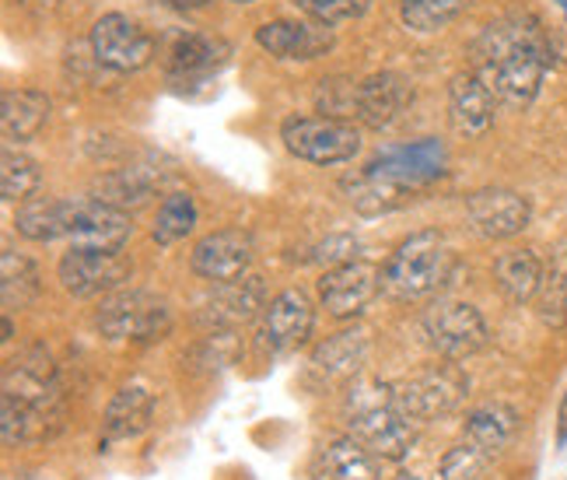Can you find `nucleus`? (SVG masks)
<instances>
[{
	"mask_svg": "<svg viewBox=\"0 0 567 480\" xmlns=\"http://www.w3.org/2000/svg\"><path fill=\"white\" fill-rule=\"evenodd\" d=\"M0 435H4L8 446L39 442L50 435V418L39 413L35 407L14 400L11 392H0Z\"/></svg>",
	"mask_w": 567,
	"mask_h": 480,
	"instance_id": "nucleus-33",
	"label": "nucleus"
},
{
	"mask_svg": "<svg viewBox=\"0 0 567 480\" xmlns=\"http://www.w3.org/2000/svg\"><path fill=\"white\" fill-rule=\"evenodd\" d=\"M14 340V323H11V313L4 316V344H11Z\"/></svg>",
	"mask_w": 567,
	"mask_h": 480,
	"instance_id": "nucleus-43",
	"label": "nucleus"
},
{
	"mask_svg": "<svg viewBox=\"0 0 567 480\" xmlns=\"http://www.w3.org/2000/svg\"><path fill=\"white\" fill-rule=\"evenodd\" d=\"M155 421V392L141 379L120 386V392L105 407V442L113 439H137Z\"/></svg>",
	"mask_w": 567,
	"mask_h": 480,
	"instance_id": "nucleus-26",
	"label": "nucleus"
},
{
	"mask_svg": "<svg viewBox=\"0 0 567 480\" xmlns=\"http://www.w3.org/2000/svg\"><path fill=\"white\" fill-rule=\"evenodd\" d=\"M217 292L200 305L196 323L207 326V330H235V326L249 323L259 309H267V295H264V280L259 277H238L228 285H214Z\"/></svg>",
	"mask_w": 567,
	"mask_h": 480,
	"instance_id": "nucleus-19",
	"label": "nucleus"
},
{
	"mask_svg": "<svg viewBox=\"0 0 567 480\" xmlns=\"http://www.w3.org/2000/svg\"><path fill=\"white\" fill-rule=\"evenodd\" d=\"M536 316L550 326V330H564L567 326V246H560L547 270H543V285L536 292Z\"/></svg>",
	"mask_w": 567,
	"mask_h": 480,
	"instance_id": "nucleus-32",
	"label": "nucleus"
},
{
	"mask_svg": "<svg viewBox=\"0 0 567 480\" xmlns=\"http://www.w3.org/2000/svg\"><path fill=\"white\" fill-rule=\"evenodd\" d=\"M487 467H491V456L463 439L460 446H452L442 456V480H484Z\"/></svg>",
	"mask_w": 567,
	"mask_h": 480,
	"instance_id": "nucleus-38",
	"label": "nucleus"
},
{
	"mask_svg": "<svg viewBox=\"0 0 567 480\" xmlns=\"http://www.w3.org/2000/svg\"><path fill=\"white\" fill-rule=\"evenodd\" d=\"M74 196H29L14 214V228L32 243H56L71 235Z\"/></svg>",
	"mask_w": 567,
	"mask_h": 480,
	"instance_id": "nucleus-27",
	"label": "nucleus"
},
{
	"mask_svg": "<svg viewBox=\"0 0 567 480\" xmlns=\"http://www.w3.org/2000/svg\"><path fill=\"white\" fill-rule=\"evenodd\" d=\"M361 243L354 235H347V232H337V235H326L319 246H312L309 253V264L316 267H326V270H333L340 264H351V259H361Z\"/></svg>",
	"mask_w": 567,
	"mask_h": 480,
	"instance_id": "nucleus-40",
	"label": "nucleus"
},
{
	"mask_svg": "<svg viewBox=\"0 0 567 480\" xmlns=\"http://www.w3.org/2000/svg\"><path fill=\"white\" fill-rule=\"evenodd\" d=\"M515 431H518V413L508 404H484V407L470 410L463 439L476 449H484L494 460V456H501L512 446Z\"/></svg>",
	"mask_w": 567,
	"mask_h": 480,
	"instance_id": "nucleus-29",
	"label": "nucleus"
},
{
	"mask_svg": "<svg viewBox=\"0 0 567 480\" xmlns=\"http://www.w3.org/2000/svg\"><path fill=\"white\" fill-rule=\"evenodd\" d=\"M95 323L109 340H162L172 330V309L147 292H120L102 302Z\"/></svg>",
	"mask_w": 567,
	"mask_h": 480,
	"instance_id": "nucleus-7",
	"label": "nucleus"
},
{
	"mask_svg": "<svg viewBox=\"0 0 567 480\" xmlns=\"http://www.w3.org/2000/svg\"><path fill=\"white\" fill-rule=\"evenodd\" d=\"M497 116V95L473 71L455 74L449 84V120L455 134L484 137Z\"/></svg>",
	"mask_w": 567,
	"mask_h": 480,
	"instance_id": "nucleus-20",
	"label": "nucleus"
},
{
	"mask_svg": "<svg viewBox=\"0 0 567 480\" xmlns=\"http://www.w3.org/2000/svg\"><path fill=\"white\" fill-rule=\"evenodd\" d=\"M291 4L312 21H322V25H343V21H358L372 0H291Z\"/></svg>",
	"mask_w": 567,
	"mask_h": 480,
	"instance_id": "nucleus-39",
	"label": "nucleus"
},
{
	"mask_svg": "<svg viewBox=\"0 0 567 480\" xmlns=\"http://www.w3.org/2000/svg\"><path fill=\"white\" fill-rule=\"evenodd\" d=\"M340 190L347 193V204H351L364 217H379V214H389V211H400V207H406L413 201V193H417V190L403 186L400 180L385 176V172L375 168V165H364L361 172H354V176H347L340 183Z\"/></svg>",
	"mask_w": 567,
	"mask_h": 480,
	"instance_id": "nucleus-21",
	"label": "nucleus"
},
{
	"mask_svg": "<svg viewBox=\"0 0 567 480\" xmlns=\"http://www.w3.org/2000/svg\"><path fill=\"white\" fill-rule=\"evenodd\" d=\"M42 172L39 162H32L29 155H21L14 147H4V159H0V196L8 204L29 201V196L39 190Z\"/></svg>",
	"mask_w": 567,
	"mask_h": 480,
	"instance_id": "nucleus-36",
	"label": "nucleus"
},
{
	"mask_svg": "<svg viewBox=\"0 0 567 480\" xmlns=\"http://www.w3.org/2000/svg\"><path fill=\"white\" fill-rule=\"evenodd\" d=\"M158 186V176L151 168H120V172H109L95 183V201L102 204H113L120 211L126 207H141L151 201V193Z\"/></svg>",
	"mask_w": 567,
	"mask_h": 480,
	"instance_id": "nucleus-30",
	"label": "nucleus"
},
{
	"mask_svg": "<svg viewBox=\"0 0 567 480\" xmlns=\"http://www.w3.org/2000/svg\"><path fill=\"white\" fill-rule=\"evenodd\" d=\"M413 92L410 84L392 74V71H382V74H372L358 84V113L354 120H361L364 126L372 130H385L400 120V113L410 105Z\"/></svg>",
	"mask_w": 567,
	"mask_h": 480,
	"instance_id": "nucleus-23",
	"label": "nucleus"
},
{
	"mask_svg": "<svg viewBox=\"0 0 567 480\" xmlns=\"http://www.w3.org/2000/svg\"><path fill=\"white\" fill-rule=\"evenodd\" d=\"M196 217H200V211H196L193 193H183V190L168 193L162 201V207H158V217H155V228H151V235H155L158 246H176L196 228Z\"/></svg>",
	"mask_w": 567,
	"mask_h": 480,
	"instance_id": "nucleus-34",
	"label": "nucleus"
},
{
	"mask_svg": "<svg viewBox=\"0 0 567 480\" xmlns=\"http://www.w3.org/2000/svg\"><path fill=\"white\" fill-rule=\"evenodd\" d=\"M421 326L427 344L449 361H463L487 344V319L470 302H455V298L431 302L421 316Z\"/></svg>",
	"mask_w": 567,
	"mask_h": 480,
	"instance_id": "nucleus-6",
	"label": "nucleus"
},
{
	"mask_svg": "<svg viewBox=\"0 0 567 480\" xmlns=\"http://www.w3.org/2000/svg\"><path fill=\"white\" fill-rule=\"evenodd\" d=\"M543 270L547 264L536 256V249H508L494 259V285L508 302L526 305L543 285Z\"/></svg>",
	"mask_w": 567,
	"mask_h": 480,
	"instance_id": "nucleus-28",
	"label": "nucleus"
},
{
	"mask_svg": "<svg viewBox=\"0 0 567 480\" xmlns=\"http://www.w3.org/2000/svg\"><path fill=\"white\" fill-rule=\"evenodd\" d=\"M50 95L39 89H8L0 95V130L8 144H29L50 123Z\"/></svg>",
	"mask_w": 567,
	"mask_h": 480,
	"instance_id": "nucleus-24",
	"label": "nucleus"
},
{
	"mask_svg": "<svg viewBox=\"0 0 567 480\" xmlns=\"http://www.w3.org/2000/svg\"><path fill=\"white\" fill-rule=\"evenodd\" d=\"M554 4H557V8L564 11V21H567V0H554Z\"/></svg>",
	"mask_w": 567,
	"mask_h": 480,
	"instance_id": "nucleus-45",
	"label": "nucleus"
},
{
	"mask_svg": "<svg viewBox=\"0 0 567 480\" xmlns=\"http://www.w3.org/2000/svg\"><path fill=\"white\" fill-rule=\"evenodd\" d=\"M372 351V334L364 326H351V330H340L333 337H326L316 355H312V372L322 376L326 382H347L358 379V372L368 361Z\"/></svg>",
	"mask_w": 567,
	"mask_h": 480,
	"instance_id": "nucleus-22",
	"label": "nucleus"
},
{
	"mask_svg": "<svg viewBox=\"0 0 567 480\" xmlns=\"http://www.w3.org/2000/svg\"><path fill=\"white\" fill-rule=\"evenodd\" d=\"M259 50L277 57V60H319L333 50V25L322 21H295V18H277L256 29Z\"/></svg>",
	"mask_w": 567,
	"mask_h": 480,
	"instance_id": "nucleus-18",
	"label": "nucleus"
},
{
	"mask_svg": "<svg viewBox=\"0 0 567 480\" xmlns=\"http://www.w3.org/2000/svg\"><path fill=\"white\" fill-rule=\"evenodd\" d=\"M39 267L25 253L4 246V256H0V298H4V309H25L39 298Z\"/></svg>",
	"mask_w": 567,
	"mask_h": 480,
	"instance_id": "nucleus-31",
	"label": "nucleus"
},
{
	"mask_svg": "<svg viewBox=\"0 0 567 480\" xmlns=\"http://www.w3.org/2000/svg\"><path fill=\"white\" fill-rule=\"evenodd\" d=\"M130 235H134V217L126 211L102 204L95 196H74V217H71V235H68L71 246L123 253Z\"/></svg>",
	"mask_w": 567,
	"mask_h": 480,
	"instance_id": "nucleus-15",
	"label": "nucleus"
},
{
	"mask_svg": "<svg viewBox=\"0 0 567 480\" xmlns=\"http://www.w3.org/2000/svg\"><path fill=\"white\" fill-rule=\"evenodd\" d=\"M375 168H382L385 176L400 180L410 190H424L431 183H439L442 176H449V151L442 141L434 137H421L410 144H389L379 151V159L372 162Z\"/></svg>",
	"mask_w": 567,
	"mask_h": 480,
	"instance_id": "nucleus-17",
	"label": "nucleus"
},
{
	"mask_svg": "<svg viewBox=\"0 0 567 480\" xmlns=\"http://www.w3.org/2000/svg\"><path fill=\"white\" fill-rule=\"evenodd\" d=\"M466 217L476 235L484 238H515L533 222V204L515 190L487 186L466 196Z\"/></svg>",
	"mask_w": 567,
	"mask_h": 480,
	"instance_id": "nucleus-16",
	"label": "nucleus"
},
{
	"mask_svg": "<svg viewBox=\"0 0 567 480\" xmlns=\"http://www.w3.org/2000/svg\"><path fill=\"white\" fill-rule=\"evenodd\" d=\"M392 480H424V477H417V473H410V470H403V473H396Z\"/></svg>",
	"mask_w": 567,
	"mask_h": 480,
	"instance_id": "nucleus-44",
	"label": "nucleus"
},
{
	"mask_svg": "<svg viewBox=\"0 0 567 480\" xmlns=\"http://www.w3.org/2000/svg\"><path fill=\"white\" fill-rule=\"evenodd\" d=\"M567 446V392L560 397V407H557V449Z\"/></svg>",
	"mask_w": 567,
	"mask_h": 480,
	"instance_id": "nucleus-41",
	"label": "nucleus"
},
{
	"mask_svg": "<svg viewBox=\"0 0 567 480\" xmlns=\"http://www.w3.org/2000/svg\"><path fill=\"white\" fill-rule=\"evenodd\" d=\"M312 473L316 480H379V456L354 435H340L316 452Z\"/></svg>",
	"mask_w": 567,
	"mask_h": 480,
	"instance_id": "nucleus-25",
	"label": "nucleus"
},
{
	"mask_svg": "<svg viewBox=\"0 0 567 480\" xmlns=\"http://www.w3.org/2000/svg\"><path fill=\"white\" fill-rule=\"evenodd\" d=\"M473 74L501 105L526 109L536 102L543 78L554 68L550 29L536 14H505L473 42Z\"/></svg>",
	"mask_w": 567,
	"mask_h": 480,
	"instance_id": "nucleus-1",
	"label": "nucleus"
},
{
	"mask_svg": "<svg viewBox=\"0 0 567 480\" xmlns=\"http://www.w3.org/2000/svg\"><path fill=\"white\" fill-rule=\"evenodd\" d=\"M280 141L295 159L312 165H340L361 151V126L340 116H288L280 126Z\"/></svg>",
	"mask_w": 567,
	"mask_h": 480,
	"instance_id": "nucleus-4",
	"label": "nucleus"
},
{
	"mask_svg": "<svg viewBox=\"0 0 567 480\" xmlns=\"http://www.w3.org/2000/svg\"><path fill=\"white\" fill-rule=\"evenodd\" d=\"M4 392H11L14 400L29 404L39 413H47L50 421H56L60 382H56V368L42 347H29V351H21L4 365Z\"/></svg>",
	"mask_w": 567,
	"mask_h": 480,
	"instance_id": "nucleus-14",
	"label": "nucleus"
},
{
	"mask_svg": "<svg viewBox=\"0 0 567 480\" xmlns=\"http://www.w3.org/2000/svg\"><path fill=\"white\" fill-rule=\"evenodd\" d=\"M347 435L372 449L379 460L400 463L403 456L417 442V428L396 407V392L389 382L358 376L351 379V392H347Z\"/></svg>",
	"mask_w": 567,
	"mask_h": 480,
	"instance_id": "nucleus-2",
	"label": "nucleus"
},
{
	"mask_svg": "<svg viewBox=\"0 0 567 480\" xmlns=\"http://www.w3.org/2000/svg\"><path fill=\"white\" fill-rule=\"evenodd\" d=\"M92 53L102 68L130 74L141 71L155 60V35H151L137 18H130L123 11L102 14L92 29Z\"/></svg>",
	"mask_w": 567,
	"mask_h": 480,
	"instance_id": "nucleus-8",
	"label": "nucleus"
},
{
	"mask_svg": "<svg viewBox=\"0 0 567 480\" xmlns=\"http://www.w3.org/2000/svg\"><path fill=\"white\" fill-rule=\"evenodd\" d=\"M470 8V0H400V18L410 32H442L449 21H455Z\"/></svg>",
	"mask_w": 567,
	"mask_h": 480,
	"instance_id": "nucleus-35",
	"label": "nucleus"
},
{
	"mask_svg": "<svg viewBox=\"0 0 567 480\" xmlns=\"http://www.w3.org/2000/svg\"><path fill=\"white\" fill-rule=\"evenodd\" d=\"M231 4H256V0H231Z\"/></svg>",
	"mask_w": 567,
	"mask_h": 480,
	"instance_id": "nucleus-46",
	"label": "nucleus"
},
{
	"mask_svg": "<svg viewBox=\"0 0 567 480\" xmlns=\"http://www.w3.org/2000/svg\"><path fill=\"white\" fill-rule=\"evenodd\" d=\"M392 392H396V407L406 418L413 425H424L460 410L470 397V379L460 365H431L424 372L403 379L400 386H392Z\"/></svg>",
	"mask_w": 567,
	"mask_h": 480,
	"instance_id": "nucleus-5",
	"label": "nucleus"
},
{
	"mask_svg": "<svg viewBox=\"0 0 567 480\" xmlns=\"http://www.w3.org/2000/svg\"><path fill=\"white\" fill-rule=\"evenodd\" d=\"M231 60V42L207 32H176L165 47V71L172 84H196L221 74Z\"/></svg>",
	"mask_w": 567,
	"mask_h": 480,
	"instance_id": "nucleus-12",
	"label": "nucleus"
},
{
	"mask_svg": "<svg viewBox=\"0 0 567 480\" xmlns=\"http://www.w3.org/2000/svg\"><path fill=\"white\" fill-rule=\"evenodd\" d=\"M312 330H316L312 298L298 288H288L267 302L264 319H259V344L274 355H291L309 344Z\"/></svg>",
	"mask_w": 567,
	"mask_h": 480,
	"instance_id": "nucleus-11",
	"label": "nucleus"
},
{
	"mask_svg": "<svg viewBox=\"0 0 567 480\" xmlns=\"http://www.w3.org/2000/svg\"><path fill=\"white\" fill-rule=\"evenodd\" d=\"M252 235L243 228H221V232H210L204 235L200 243L193 246L189 253V267L196 277L210 280V285H228V280L246 277L252 267Z\"/></svg>",
	"mask_w": 567,
	"mask_h": 480,
	"instance_id": "nucleus-13",
	"label": "nucleus"
},
{
	"mask_svg": "<svg viewBox=\"0 0 567 480\" xmlns=\"http://www.w3.org/2000/svg\"><path fill=\"white\" fill-rule=\"evenodd\" d=\"M162 4L176 8V11H196V8H207L210 0H162Z\"/></svg>",
	"mask_w": 567,
	"mask_h": 480,
	"instance_id": "nucleus-42",
	"label": "nucleus"
},
{
	"mask_svg": "<svg viewBox=\"0 0 567 480\" xmlns=\"http://www.w3.org/2000/svg\"><path fill=\"white\" fill-rule=\"evenodd\" d=\"M455 270H460V259H455L452 246L445 243V235L434 228L403 238L396 253L389 256V264L382 267L385 292L396 298H434L452 285Z\"/></svg>",
	"mask_w": 567,
	"mask_h": 480,
	"instance_id": "nucleus-3",
	"label": "nucleus"
},
{
	"mask_svg": "<svg viewBox=\"0 0 567 480\" xmlns=\"http://www.w3.org/2000/svg\"><path fill=\"white\" fill-rule=\"evenodd\" d=\"M130 259L123 253H105V249H81L71 246L60 256L56 277L68 295L74 298H99V295H113L123 288V280L130 277Z\"/></svg>",
	"mask_w": 567,
	"mask_h": 480,
	"instance_id": "nucleus-9",
	"label": "nucleus"
},
{
	"mask_svg": "<svg viewBox=\"0 0 567 480\" xmlns=\"http://www.w3.org/2000/svg\"><path fill=\"white\" fill-rule=\"evenodd\" d=\"M382 288L385 274L375 264L351 259V264H340L319 277V302L333 319H354L379 298Z\"/></svg>",
	"mask_w": 567,
	"mask_h": 480,
	"instance_id": "nucleus-10",
	"label": "nucleus"
},
{
	"mask_svg": "<svg viewBox=\"0 0 567 480\" xmlns=\"http://www.w3.org/2000/svg\"><path fill=\"white\" fill-rule=\"evenodd\" d=\"M358 84L351 78H326L319 81L316 92V109L322 116H340V120H354L358 113Z\"/></svg>",
	"mask_w": 567,
	"mask_h": 480,
	"instance_id": "nucleus-37",
	"label": "nucleus"
}]
</instances>
